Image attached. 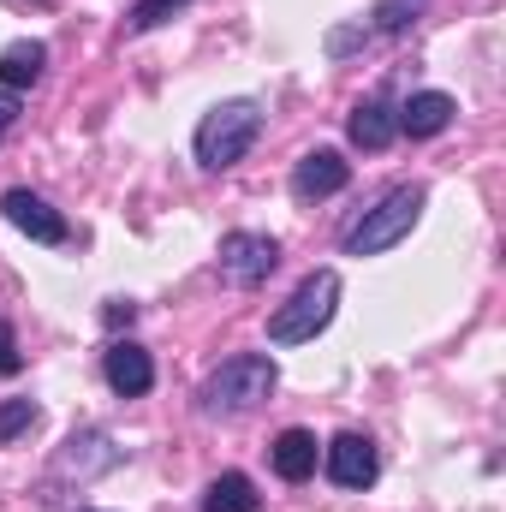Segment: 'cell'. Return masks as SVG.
Instances as JSON below:
<instances>
[{
  "instance_id": "cell-1",
  "label": "cell",
  "mask_w": 506,
  "mask_h": 512,
  "mask_svg": "<svg viewBox=\"0 0 506 512\" xmlns=\"http://www.w3.org/2000/svg\"><path fill=\"white\" fill-rule=\"evenodd\" d=\"M280 382V370H274V358H262V352H239V358H227L209 382L197 387V405L209 411V417H245L256 411L268 393Z\"/></svg>"
},
{
  "instance_id": "cell-2",
  "label": "cell",
  "mask_w": 506,
  "mask_h": 512,
  "mask_svg": "<svg viewBox=\"0 0 506 512\" xmlns=\"http://www.w3.org/2000/svg\"><path fill=\"white\" fill-rule=\"evenodd\" d=\"M334 310H340V274H334V268H316V274L298 280V292L268 316V340H274V346H304V340H316V334L334 322Z\"/></svg>"
},
{
  "instance_id": "cell-3",
  "label": "cell",
  "mask_w": 506,
  "mask_h": 512,
  "mask_svg": "<svg viewBox=\"0 0 506 512\" xmlns=\"http://www.w3.org/2000/svg\"><path fill=\"white\" fill-rule=\"evenodd\" d=\"M417 215H423V185H399V191H387L376 209H364V221L346 227V256L393 251V245L417 227Z\"/></svg>"
},
{
  "instance_id": "cell-4",
  "label": "cell",
  "mask_w": 506,
  "mask_h": 512,
  "mask_svg": "<svg viewBox=\"0 0 506 512\" xmlns=\"http://www.w3.org/2000/svg\"><path fill=\"white\" fill-rule=\"evenodd\" d=\"M256 131H262V108L256 102H221V108H209L203 126H197V161L209 173H227L233 161H245Z\"/></svg>"
},
{
  "instance_id": "cell-5",
  "label": "cell",
  "mask_w": 506,
  "mask_h": 512,
  "mask_svg": "<svg viewBox=\"0 0 506 512\" xmlns=\"http://www.w3.org/2000/svg\"><path fill=\"white\" fill-rule=\"evenodd\" d=\"M274 262H280V245L268 233H227L221 239V274L233 286H262L274 274Z\"/></svg>"
},
{
  "instance_id": "cell-6",
  "label": "cell",
  "mask_w": 506,
  "mask_h": 512,
  "mask_svg": "<svg viewBox=\"0 0 506 512\" xmlns=\"http://www.w3.org/2000/svg\"><path fill=\"white\" fill-rule=\"evenodd\" d=\"M322 465H328V477H334L340 489H370V483H376V471H381L376 441H370V435H358V429L334 435V441H328V453H322Z\"/></svg>"
},
{
  "instance_id": "cell-7",
  "label": "cell",
  "mask_w": 506,
  "mask_h": 512,
  "mask_svg": "<svg viewBox=\"0 0 506 512\" xmlns=\"http://www.w3.org/2000/svg\"><path fill=\"white\" fill-rule=\"evenodd\" d=\"M346 179H352V161L340 149H310L298 161V173H292V197L298 203H322V197L346 191Z\"/></svg>"
},
{
  "instance_id": "cell-8",
  "label": "cell",
  "mask_w": 506,
  "mask_h": 512,
  "mask_svg": "<svg viewBox=\"0 0 506 512\" xmlns=\"http://www.w3.org/2000/svg\"><path fill=\"white\" fill-rule=\"evenodd\" d=\"M0 215L18 227V233H30L36 245H66V221H60V209H48L36 191H24V185H12L6 197H0Z\"/></svg>"
},
{
  "instance_id": "cell-9",
  "label": "cell",
  "mask_w": 506,
  "mask_h": 512,
  "mask_svg": "<svg viewBox=\"0 0 506 512\" xmlns=\"http://www.w3.org/2000/svg\"><path fill=\"white\" fill-rule=\"evenodd\" d=\"M102 370H108V387H114L120 399H143V393L155 387V364H149V352L131 346V340H114V346H108Z\"/></svg>"
},
{
  "instance_id": "cell-10",
  "label": "cell",
  "mask_w": 506,
  "mask_h": 512,
  "mask_svg": "<svg viewBox=\"0 0 506 512\" xmlns=\"http://www.w3.org/2000/svg\"><path fill=\"white\" fill-rule=\"evenodd\" d=\"M453 114H459V108H453V96H447V90H417L393 120H399L405 137H441V131L453 126Z\"/></svg>"
},
{
  "instance_id": "cell-11",
  "label": "cell",
  "mask_w": 506,
  "mask_h": 512,
  "mask_svg": "<svg viewBox=\"0 0 506 512\" xmlns=\"http://www.w3.org/2000/svg\"><path fill=\"white\" fill-rule=\"evenodd\" d=\"M42 66H48V48H42V42H30V36H24V42H6V48H0V90H12V96L30 90V84L42 78Z\"/></svg>"
},
{
  "instance_id": "cell-12",
  "label": "cell",
  "mask_w": 506,
  "mask_h": 512,
  "mask_svg": "<svg viewBox=\"0 0 506 512\" xmlns=\"http://www.w3.org/2000/svg\"><path fill=\"white\" fill-rule=\"evenodd\" d=\"M274 471H280V483H310L316 477V435L310 429H286L274 441Z\"/></svg>"
},
{
  "instance_id": "cell-13",
  "label": "cell",
  "mask_w": 506,
  "mask_h": 512,
  "mask_svg": "<svg viewBox=\"0 0 506 512\" xmlns=\"http://www.w3.org/2000/svg\"><path fill=\"white\" fill-rule=\"evenodd\" d=\"M256 507H262V495H256V483L245 471H221L203 495V512H256Z\"/></svg>"
},
{
  "instance_id": "cell-14",
  "label": "cell",
  "mask_w": 506,
  "mask_h": 512,
  "mask_svg": "<svg viewBox=\"0 0 506 512\" xmlns=\"http://www.w3.org/2000/svg\"><path fill=\"white\" fill-rule=\"evenodd\" d=\"M346 131H352V143H358V149H387V143H393V131H399V120L387 114V102H358V108H352V120H346Z\"/></svg>"
},
{
  "instance_id": "cell-15",
  "label": "cell",
  "mask_w": 506,
  "mask_h": 512,
  "mask_svg": "<svg viewBox=\"0 0 506 512\" xmlns=\"http://www.w3.org/2000/svg\"><path fill=\"white\" fill-rule=\"evenodd\" d=\"M423 6H429V0H381V6H376V24L399 36L405 24H417V12H423Z\"/></svg>"
},
{
  "instance_id": "cell-16",
  "label": "cell",
  "mask_w": 506,
  "mask_h": 512,
  "mask_svg": "<svg viewBox=\"0 0 506 512\" xmlns=\"http://www.w3.org/2000/svg\"><path fill=\"white\" fill-rule=\"evenodd\" d=\"M30 423H36V405H30V399H0V441L24 435Z\"/></svg>"
},
{
  "instance_id": "cell-17",
  "label": "cell",
  "mask_w": 506,
  "mask_h": 512,
  "mask_svg": "<svg viewBox=\"0 0 506 512\" xmlns=\"http://www.w3.org/2000/svg\"><path fill=\"white\" fill-rule=\"evenodd\" d=\"M179 6H185V0H137V6H131V30H155V24H167Z\"/></svg>"
},
{
  "instance_id": "cell-18",
  "label": "cell",
  "mask_w": 506,
  "mask_h": 512,
  "mask_svg": "<svg viewBox=\"0 0 506 512\" xmlns=\"http://www.w3.org/2000/svg\"><path fill=\"white\" fill-rule=\"evenodd\" d=\"M24 370V352H18V340H12V328L0 322V376H18Z\"/></svg>"
},
{
  "instance_id": "cell-19",
  "label": "cell",
  "mask_w": 506,
  "mask_h": 512,
  "mask_svg": "<svg viewBox=\"0 0 506 512\" xmlns=\"http://www.w3.org/2000/svg\"><path fill=\"white\" fill-rule=\"evenodd\" d=\"M12 120H18V96H12V90H0V137H6Z\"/></svg>"
},
{
  "instance_id": "cell-20",
  "label": "cell",
  "mask_w": 506,
  "mask_h": 512,
  "mask_svg": "<svg viewBox=\"0 0 506 512\" xmlns=\"http://www.w3.org/2000/svg\"><path fill=\"white\" fill-rule=\"evenodd\" d=\"M131 316H137V304H108V322H114V328H120V322L131 328Z\"/></svg>"
}]
</instances>
